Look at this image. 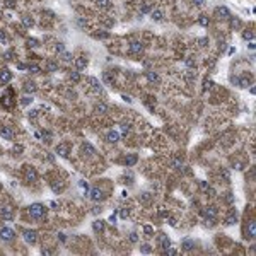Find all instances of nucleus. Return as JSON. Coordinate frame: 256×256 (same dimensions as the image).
I'll use <instances>...</instances> for the list:
<instances>
[{
  "mask_svg": "<svg viewBox=\"0 0 256 256\" xmlns=\"http://www.w3.org/2000/svg\"><path fill=\"white\" fill-rule=\"evenodd\" d=\"M22 87H24V91H26V92H28V94H33V92H34V91H36V89H38V87H36V84H34V82H33V80H26V82H24V86H22Z\"/></svg>",
  "mask_w": 256,
  "mask_h": 256,
  "instance_id": "a211bd4d",
  "label": "nucleus"
},
{
  "mask_svg": "<svg viewBox=\"0 0 256 256\" xmlns=\"http://www.w3.org/2000/svg\"><path fill=\"white\" fill-rule=\"evenodd\" d=\"M28 69H29L31 72H38V70H40V65H36V63H28Z\"/></svg>",
  "mask_w": 256,
  "mask_h": 256,
  "instance_id": "ea45409f",
  "label": "nucleus"
},
{
  "mask_svg": "<svg viewBox=\"0 0 256 256\" xmlns=\"http://www.w3.org/2000/svg\"><path fill=\"white\" fill-rule=\"evenodd\" d=\"M22 237H24V241H26L28 244H36V241H38V232L33 231V229H26V231L22 232Z\"/></svg>",
  "mask_w": 256,
  "mask_h": 256,
  "instance_id": "20e7f679",
  "label": "nucleus"
},
{
  "mask_svg": "<svg viewBox=\"0 0 256 256\" xmlns=\"http://www.w3.org/2000/svg\"><path fill=\"white\" fill-rule=\"evenodd\" d=\"M237 86L239 87H249L251 86V77H241V79H237Z\"/></svg>",
  "mask_w": 256,
  "mask_h": 256,
  "instance_id": "5701e85b",
  "label": "nucleus"
},
{
  "mask_svg": "<svg viewBox=\"0 0 256 256\" xmlns=\"http://www.w3.org/2000/svg\"><path fill=\"white\" fill-rule=\"evenodd\" d=\"M198 22H200V26H208V17L207 16H200Z\"/></svg>",
  "mask_w": 256,
  "mask_h": 256,
  "instance_id": "f704fd0d",
  "label": "nucleus"
},
{
  "mask_svg": "<svg viewBox=\"0 0 256 256\" xmlns=\"http://www.w3.org/2000/svg\"><path fill=\"white\" fill-rule=\"evenodd\" d=\"M29 46H38V43H36V40H29Z\"/></svg>",
  "mask_w": 256,
  "mask_h": 256,
  "instance_id": "bf43d9fd",
  "label": "nucleus"
},
{
  "mask_svg": "<svg viewBox=\"0 0 256 256\" xmlns=\"http://www.w3.org/2000/svg\"><path fill=\"white\" fill-rule=\"evenodd\" d=\"M130 241H132V243H137V241H138V234H137V232H130Z\"/></svg>",
  "mask_w": 256,
  "mask_h": 256,
  "instance_id": "49530a36",
  "label": "nucleus"
},
{
  "mask_svg": "<svg viewBox=\"0 0 256 256\" xmlns=\"http://www.w3.org/2000/svg\"><path fill=\"white\" fill-rule=\"evenodd\" d=\"M94 109H96V113H99V115H104V113L108 111V106H106L104 103H96V104H94Z\"/></svg>",
  "mask_w": 256,
  "mask_h": 256,
  "instance_id": "b1692460",
  "label": "nucleus"
},
{
  "mask_svg": "<svg viewBox=\"0 0 256 256\" xmlns=\"http://www.w3.org/2000/svg\"><path fill=\"white\" fill-rule=\"evenodd\" d=\"M150 198H152L150 193H142V195H140V200H142V202H147V200H150Z\"/></svg>",
  "mask_w": 256,
  "mask_h": 256,
  "instance_id": "de8ad7c7",
  "label": "nucleus"
},
{
  "mask_svg": "<svg viewBox=\"0 0 256 256\" xmlns=\"http://www.w3.org/2000/svg\"><path fill=\"white\" fill-rule=\"evenodd\" d=\"M48 205H50V208H53V210H57V208H58V203H55V202H50Z\"/></svg>",
  "mask_w": 256,
  "mask_h": 256,
  "instance_id": "864d4df0",
  "label": "nucleus"
},
{
  "mask_svg": "<svg viewBox=\"0 0 256 256\" xmlns=\"http://www.w3.org/2000/svg\"><path fill=\"white\" fill-rule=\"evenodd\" d=\"M17 67H19V70H26V65H24V63H19Z\"/></svg>",
  "mask_w": 256,
  "mask_h": 256,
  "instance_id": "0e129e2a",
  "label": "nucleus"
},
{
  "mask_svg": "<svg viewBox=\"0 0 256 256\" xmlns=\"http://www.w3.org/2000/svg\"><path fill=\"white\" fill-rule=\"evenodd\" d=\"M0 217L4 220H14V208L10 205H0Z\"/></svg>",
  "mask_w": 256,
  "mask_h": 256,
  "instance_id": "7ed1b4c3",
  "label": "nucleus"
},
{
  "mask_svg": "<svg viewBox=\"0 0 256 256\" xmlns=\"http://www.w3.org/2000/svg\"><path fill=\"white\" fill-rule=\"evenodd\" d=\"M0 43H7V34H5V31L0 29Z\"/></svg>",
  "mask_w": 256,
  "mask_h": 256,
  "instance_id": "a18cd8bd",
  "label": "nucleus"
},
{
  "mask_svg": "<svg viewBox=\"0 0 256 256\" xmlns=\"http://www.w3.org/2000/svg\"><path fill=\"white\" fill-rule=\"evenodd\" d=\"M128 215H130V212H128L127 208H123V210H120V217H121V219H128Z\"/></svg>",
  "mask_w": 256,
  "mask_h": 256,
  "instance_id": "c03bdc74",
  "label": "nucleus"
},
{
  "mask_svg": "<svg viewBox=\"0 0 256 256\" xmlns=\"http://www.w3.org/2000/svg\"><path fill=\"white\" fill-rule=\"evenodd\" d=\"M142 51H144V45L140 41H132L130 43V53L132 55H142Z\"/></svg>",
  "mask_w": 256,
  "mask_h": 256,
  "instance_id": "9d476101",
  "label": "nucleus"
},
{
  "mask_svg": "<svg viewBox=\"0 0 256 256\" xmlns=\"http://www.w3.org/2000/svg\"><path fill=\"white\" fill-rule=\"evenodd\" d=\"M0 137H4L5 140H12V138H14V128L0 127Z\"/></svg>",
  "mask_w": 256,
  "mask_h": 256,
  "instance_id": "f8f14e48",
  "label": "nucleus"
},
{
  "mask_svg": "<svg viewBox=\"0 0 256 256\" xmlns=\"http://www.w3.org/2000/svg\"><path fill=\"white\" fill-rule=\"evenodd\" d=\"M207 38H205V40H200V45H202V46H207Z\"/></svg>",
  "mask_w": 256,
  "mask_h": 256,
  "instance_id": "680f3d73",
  "label": "nucleus"
},
{
  "mask_svg": "<svg viewBox=\"0 0 256 256\" xmlns=\"http://www.w3.org/2000/svg\"><path fill=\"white\" fill-rule=\"evenodd\" d=\"M145 77H147V80L154 82V84H159L161 82V77H159L156 72H145Z\"/></svg>",
  "mask_w": 256,
  "mask_h": 256,
  "instance_id": "412c9836",
  "label": "nucleus"
},
{
  "mask_svg": "<svg viewBox=\"0 0 256 256\" xmlns=\"http://www.w3.org/2000/svg\"><path fill=\"white\" fill-rule=\"evenodd\" d=\"M173 166H174V168H181V161H174Z\"/></svg>",
  "mask_w": 256,
  "mask_h": 256,
  "instance_id": "13d9d810",
  "label": "nucleus"
},
{
  "mask_svg": "<svg viewBox=\"0 0 256 256\" xmlns=\"http://www.w3.org/2000/svg\"><path fill=\"white\" fill-rule=\"evenodd\" d=\"M244 236H248L249 239H253V237L256 236V224H255L253 219H251V220L248 222V226L244 227Z\"/></svg>",
  "mask_w": 256,
  "mask_h": 256,
  "instance_id": "0eeeda50",
  "label": "nucleus"
},
{
  "mask_svg": "<svg viewBox=\"0 0 256 256\" xmlns=\"http://www.w3.org/2000/svg\"><path fill=\"white\" fill-rule=\"evenodd\" d=\"M96 36H98V38H108V33H98Z\"/></svg>",
  "mask_w": 256,
  "mask_h": 256,
  "instance_id": "6e6d98bb",
  "label": "nucleus"
},
{
  "mask_svg": "<svg viewBox=\"0 0 256 256\" xmlns=\"http://www.w3.org/2000/svg\"><path fill=\"white\" fill-rule=\"evenodd\" d=\"M87 63H89L87 57H79V58L75 60V69H77V72L86 70V69H87Z\"/></svg>",
  "mask_w": 256,
  "mask_h": 256,
  "instance_id": "ddd939ff",
  "label": "nucleus"
},
{
  "mask_svg": "<svg viewBox=\"0 0 256 256\" xmlns=\"http://www.w3.org/2000/svg\"><path fill=\"white\" fill-rule=\"evenodd\" d=\"M79 186L84 188V190H89V188H87V183H86V181H79Z\"/></svg>",
  "mask_w": 256,
  "mask_h": 256,
  "instance_id": "5fc2aeb1",
  "label": "nucleus"
},
{
  "mask_svg": "<svg viewBox=\"0 0 256 256\" xmlns=\"http://www.w3.org/2000/svg\"><path fill=\"white\" fill-rule=\"evenodd\" d=\"M120 128H121V132H123V133H127L128 130H130V125H128L127 121H121V123H120Z\"/></svg>",
  "mask_w": 256,
  "mask_h": 256,
  "instance_id": "c9c22d12",
  "label": "nucleus"
},
{
  "mask_svg": "<svg viewBox=\"0 0 256 256\" xmlns=\"http://www.w3.org/2000/svg\"><path fill=\"white\" fill-rule=\"evenodd\" d=\"M80 152H82L84 156H94V154H96L94 147H92L91 144H87V142H84V144L80 145Z\"/></svg>",
  "mask_w": 256,
  "mask_h": 256,
  "instance_id": "4468645a",
  "label": "nucleus"
},
{
  "mask_svg": "<svg viewBox=\"0 0 256 256\" xmlns=\"http://www.w3.org/2000/svg\"><path fill=\"white\" fill-rule=\"evenodd\" d=\"M69 79L74 82V84H77V82H80V74L79 72H70L69 74Z\"/></svg>",
  "mask_w": 256,
  "mask_h": 256,
  "instance_id": "bb28decb",
  "label": "nucleus"
},
{
  "mask_svg": "<svg viewBox=\"0 0 256 256\" xmlns=\"http://www.w3.org/2000/svg\"><path fill=\"white\" fill-rule=\"evenodd\" d=\"M215 17L217 19H229L231 17V10L227 9V7H217L215 9Z\"/></svg>",
  "mask_w": 256,
  "mask_h": 256,
  "instance_id": "1a4fd4ad",
  "label": "nucleus"
},
{
  "mask_svg": "<svg viewBox=\"0 0 256 256\" xmlns=\"http://www.w3.org/2000/svg\"><path fill=\"white\" fill-rule=\"evenodd\" d=\"M195 248V241H191V239H185L183 241V249L185 251H191Z\"/></svg>",
  "mask_w": 256,
  "mask_h": 256,
  "instance_id": "393cba45",
  "label": "nucleus"
},
{
  "mask_svg": "<svg viewBox=\"0 0 256 256\" xmlns=\"http://www.w3.org/2000/svg\"><path fill=\"white\" fill-rule=\"evenodd\" d=\"M243 38L248 41H253V38H255V34H253V31H244L243 33Z\"/></svg>",
  "mask_w": 256,
  "mask_h": 256,
  "instance_id": "7c9ffc66",
  "label": "nucleus"
},
{
  "mask_svg": "<svg viewBox=\"0 0 256 256\" xmlns=\"http://www.w3.org/2000/svg\"><path fill=\"white\" fill-rule=\"evenodd\" d=\"M236 222H237L236 215H229V217H227V220H226V224H236Z\"/></svg>",
  "mask_w": 256,
  "mask_h": 256,
  "instance_id": "79ce46f5",
  "label": "nucleus"
},
{
  "mask_svg": "<svg viewBox=\"0 0 256 256\" xmlns=\"http://www.w3.org/2000/svg\"><path fill=\"white\" fill-rule=\"evenodd\" d=\"M106 140H108L109 144H116L120 140V133L116 130H109L108 133H106Z\"/></svg>",
  "mask_w": 256,
  "mask_h": 256,
  "instance_id": "dca6fc26",
  "label": "nucleus"
},
{
  "mask_svg": "<svg viewBox=\"0 0 256 256\" xmlns=\"http://www.w3.org/2000/svg\"><path fill=\"white\" fill-rule=\"evenodd\" d=\"M51 190H53L55 193H62V191H63V183H60V181L53 183V185H51Z\"/></svg>",
  "mask_w": 256,
  "mask_h": 256,
  "instance_id": "cd10ccee",
  "label": "nucleus"
},
{
  "mask_svg": "<svg viewBox=\"0 0 256 256\" xmlns=\"http://www.w3.org/2000/svg\"><path fill=\"white\" fill-rule=\"evenodd\" d=\"M55 152L58 154L60 157H65V159H67L70 156V145H69V144H58V145L55 147Z\"/></svg>",
  "mask_w": 256,
  "mask_h": 256,
  "instance_id": "423d86ee",
  "label": "nucleus"
},
{
  "mask_svg": "<svg viewBox=\"0 0 256 256\" xmlns=\"http://www.w3.org/2000/svg\"><path fill=\"white\" fill-rule=\"evenodd\" d=\"M89 197H91V200H94V202H101L104 198V195H103V191L99 188H91L89 190Z\"/></svg>",
  "mask_w": 256,
  "mask_h": 256,
  "instance_id": "9b49d317",
  "label": "nucleus"
},
{
  "mask_svg": "<svg viewBox=\"0 0 256 256\" xmlns=\"http://www.w3.org/2000/svg\"><path fill=\"white\" fill-rule=\"evenodd\" d=\"M92 229H94L96 232H99V234H101V232H104V229H106V224H104L103 220H96V222L92 224Z\"/></svg>",
  "mask_w": 256,
  "mask_h": 256,
  "instance_id": "aec40b11",
  "label": "nucleus"
},
{
  "mask_svg": "<svg viewBox=\"0 0 256 256\" xmlns=\"http://www.w3.org/2000/svg\"><path fill=\"white\" fill-rule=\"evenodd\" d=\"M191 2H193V4H195L197 7H202V5L205 4V0H191Z\"/></svg>",
  "mask_w": 256,
  "mask_h": 256,
  "instance_id": "8fccbe9b",
  "label": "nucleus"
},
{
  "mask_svg": "<svg viewBox=\"0 0 256 256\" xmlns=\"http://www.w3.org/2000/svg\"><path fill=\"white\" fill-rule=\"evenodd\" d=\"M89 84L92 86V89H94L96 92H103V87H101V84H99V80H98V79L91 77V79H89Z\"/></svg>",
  "mask_w": 256,
  "mask_h": 256,
  "instance_id": "4be33fe9",
  "label": "nucleus"
},
{
  "mask_svg": "<svg viewBox=\"0 0 256 256\" xmlns=\"http://www.w3.org/2000/svg\"><path fill=\"white\" fill-rule=\"evenodd\" d=\"M33 103V98H22L21 99V104L22 106H28V104H31Z\"/></svg>",
  "mask_w": 256,
  "mask_h": 256,
  "instance_id": "a19ab883",
  "label": "nucleus"
},
{
  "mask_svg": "<svg viewBox=\"0 0 256 256\" xmlns=\"http://www.w3.org/2000/svg\"><path fill=\"white\" fill-rule=\"evenodd\" d=\"M36 115H38V109H31V111H29V118H31V120L34 118Z\"/></svg>",
  "mask_w": 256,
  "mask_h": 256,
  "instance_id": "603ef678",
  "label": "nucleus"
},
{
  "mask_svg": "<svg viewBox=\"0 0 256 256\" xmlns=\"http://www.w3.org/2000/svg\"><path fill=\"white\" fill-rule=\"evenodd\" d=\"M169 224H171V226H173V227H176V226H178L176 219H174V217H169Z\"/></svg>",
  "mask_w": 256,
  "mask_h": 256,
  "instance_id": "3c124183",
  "label": "nucleus"
},
{
  "mask_svg": "<svg viewBox=\"0 0 256 256\" xmlns=\"http://www.w3.org/2000/svg\"><path fill=\"white\" fill-rule=\"evenodd\" d=\"M22 24H24L26 28H33V26H34V21H33V17H29V16H22Z\"/></svg>",
  "mask_w": 256,
  "mask_h": 256,
  "instance_id": "a878e982",
  "label": "nucleus"
},
{
  "mask_svg": "<svg viewBox=\"0 0 256 256\" xmlns=\"http://www.w3.org/2000/svg\"><path fill=\"white\" fill-rule=\"evenodd\" d=\"M55 51H57V53H63V51H65L63 43H57V45H55Z\"/></svg>",
  "mask_w": 256,
  "mask_h": 256,
  "instance_id": "e433bc0d",
  "label": "nucleus"
},
{
  "mask_svg": "<svg viewBox=\"0 0 256 256\" xmlns=\"http://www.w3.org/2000/svg\"><path fill=\"white\" fill-rule=\"evenodd\" d=\"M41 253H43V255H51L53 251H50V249H41Z\"/></svg>",
  "mask_w": 256,
  "mask_h": 256,
  "instance_id": "052dcab7",
  "label": "nucleus"
},
{
  "mask_svg": "<svg viewBox=\"0 0 256 256\" xmlns=\"http://www.w3.org/2000/svg\"><path fill=\"white\" fill-rule=\"evenodd\" d=\"M38 171L34 168H31V166H28V168H24V179L28 181V183H36L38 181Z\"/></svg>",
  "mask_w": 256,
  "mask_h": 256,
  "instance_id": "f03ea898",
  "label": "nucleus"
},
{
  "mask_svg": "<svg viewBox=\"0 0 256 256\" xmlns=\"http://www.w3.org/2000/svg\"><path fill=\"white\" fill-rule=\"evenodd\" d=\"M48 70L50 72H57V70H58V65L53 63V62H48Z\"/></svg>",
  "mask_w": 256,
  "mask_h": 256,
  "instance_id": "58836bf2",
  "label": "nucleus"
},
{
  "mask_svg": "<svg viewBox=\"0 0 256 256\" xmlns=\"http://www.w3.org/2000/svg\"><path fill=\"white\" fill-rule=\"evenodd\" d=\"M109 222H111V224H115V222H116V217L111 215V217H109Z\"/></svg>",
  "mask_w": 256,
  "mask_h": 256,
  "instance_id": "e2e57ef3",
  "label": "nucleus"
},
{
  "mask_svg": "<svg viewBox=\"0 0 256 256\" xmlns=\"http://www.w3.org/2000/svg\"><path fill=\"white\" fill-rule=\"evenodd\" d=\"M98 7H101V9L109 7V0H98Z\"/></svg>",
  "mask_w": 256,
  "mask_h": 256,
  "instance_id": "72a5a7b5",
  "label": "nucleus"
},
{
  "mask_svg": "<svg viewBox=\"0 0 256 256\" xmlns=\"http://www.w3.org/2000/svg\"><path fill=\"white\" fill-rule=\"evenodd\" d=\"M150 16H152V19H154V21H162V19H164V14H162L161 10H152Z\"/></svg>",
  "mask_w": 256,
  "mask_h": 256,
  "instance_id": "c85d7f7f",
  "label": "nucleus"
},
{
  "mask_svg": "<svg viewBox=\"0 0 256 256\" xmlns=\"http://www.w3.org/2000/svg\"><path fill=\"white\" fill-rule=\"evenodd\" d=\"M140 251H142L144 255H149V253H152V248H150V244H142Z\"/></svg>",
  "mask_w": 256,
  "mask_h": 256,
  "instance_id": "2f4dec72",
  "label": "nucleus"
},
{
  "mask_svg": "<svg viewBox=\"0 0 256 256\" xmlns=\"http://www.w3.org/2000/svg\"><path fill=\"white\" fill-rule=\"evenodd\" d=\"M16 237V231L12 229V227H2L0 229V239H4V241H12Z\"/></svg>",
  "mask_w": 256,
  "mask_h": 256,
  "instance_id": "39448f33",
  "label": "nucleus"
},
{
  "mask_svg": "<svg viewBox=\"0 0 256 256\" xmlns=\"http://www.w3.org/2000/svg\"><path fill=\"white\" fill-rule=\"evenodd\" d=\"M200 186L203 188V190H208V183H205V181H202V183H200Z\"/></svg>",
  "mask_w": 256,
  "mask_h": 256,
  "instance_id": "4d7b16f0",
  "label": "nucleus"
},
{
  "mask_svg": "<svg viewBox=\"0 0 256 256\" xmlns=\"http://www.w3.org/2000/svg\"><path fill=\"white\" fill-rule=\"evenodd\" d=\"M12 152H16V154H22V145H16V147L12 149Z\"/></svg>",
  "mask_w": 256,
  "mask_h": 256,
  "instance_id": "09e8293b",
  "label": "nucleus"
},
{
  "mask_svg": "<svg viewBox=\"0 0 256 256\" xmlns=\"http://www.w3.org/2000/svg\"><path fill=\"white\" fill-rule=\"evenodd\" d=\"M159 244H161V248H162V251L166 249V248L171 246V241H169V237L166 236V234H161L159 236Z\"/></svg>",
  "mask_w": 256,
  "mask_h": 256,
  "instance_id": "6ab92c4d",
  "label": "nucleus"
},
{
  "mask_svg": "<svg viewBox=\"0 0 256 256\" xmlns=\"http://www.w3.org/2000/svg\"><path fill=\"white\" fill-rule=\"evenodd\" d=\"M99 212H101V208H99V207H96L94 210H92V214H99Z\"/></svg>",
  "mask_w": 256,
  "mask_h": 256,
  "instance_id": "69168bd1",
  "label": "nucleus"
},
{
  "mask_svg": "<svg viewBox=\"0 0 256 256\" xmlns=\"http://www.w3.org/2000/svg\"><path fill=\"white\" fill-rule=\"evenodd\" d=\"M229 19H231V24L234 26L232 29H241V21L237 19V17H229Z\"/></svg>",
  "mask_w": 256,
  "mask_h": 256,
  "instance_id": "c756f323",
  "label": "nucleus"
},
{
  "mask_svg": "<svg viewBox=\"0 0 256 256\" xmlns=\"http://www.w3.org/2000/svg\"><path fill=\"white\" fill-rule=\"evenodd\" d=\"M123 164H125V166H135V164H137V156H135V154H128V156H125Z\"/></svg>",
  "mask_w": 256,
  "mask_h": 256,
  "instance_id": "f3484780",
  "label": "nucleus"
},
{
  "mask_svg": "<svg viewBox=\"0 0 256 256\" xmlns=\"http://www.w3.org/2000/svg\"><path fill=\"white\" fill-rule=\"evenodd\" d=\"M62 58L65 60V62H72V60H74V57H72V53H70V51H63V53H62Z\"/></svg>",
  "mask_w": 256,
  "mask_h": 256,
  "instance_id": "473e14b6",
  "label": "nucleus"
},
{
  "mask_svg": "<svg viewBox=\"0 0 256 256\" xmlns=\"http://www.w3.org/2000/svg\"><path fill=\"white\" fill-rule=\"evenodd\" d=\"M164 255L174 256V255H178V251H176V249H171V246H169V248H166V249H164Z\"/></svg>",
  "mask_w": 256,
  "mask_h": 256,
  "instance_id": "4c0bfd02",
  "label": "nucleus"
},
{
  "mask_svg": "<svg viewBox=\"0 0 256 256\" xmlns=\"http://www.w3.org/2000/svg\"><path fill=\"white\" fill-rule=\"evenodd\" d=\"M29 215L33 219H36V220L45 219L46 217V208H45V205H41V203H33L29 207Z\"/></svg>",
  "mask_w": 256,
  "mask_h": 256,
  "instance_id": "f257e3e1",
  "label": "nucleus"
},
{
  "mask_svg": "<svg viewBox=\"0 0 256 256\" xmlns=\"http://www.w3.org/2000/svg\"><path fill=\"white\" fill-rule=\"evenodd\" d=\"M10 80H12V74H10V70H7V69L0 70V84H9Z\"/></svg>",
  "mask_w": 256,
  "mask_h": 256,
  "instance_id": "2eb2a0df",
  "label": "nucleus"
},
{
  "mask_svg": "<svg viewBox=\"0 0 256 256\" xmlns=\"http://www.w3.org/2000/svg\"><path fill=\"white\" fill-rule=\"evenodd\" d=\"M144 232H145L147 236H152V234H154V229H152L150 226H145L144 227Z\"/></svg>",
  "mask_w": 256,
  "mask_h": 256,
  "instance_id": "37998d69",
  "label": "nucleus"
},
{
  "mask_svg": "<svg viewBox=\"0 0 256 256\" xmlns=\"http://www.w3.org/2000/svg\"><path fill=\"white\" fill-rule=\"evenodd\" d=\"M203 215H205V219H208V220H215L217 215H219V210H217V207L210 205V207H207L205 210H203Z\"/></svg>",
  "mask_w": 256,
  "mask_h": 256,
  "instance_id": "6e6552de",
  "label": "nucleus"
}]
</instances>
